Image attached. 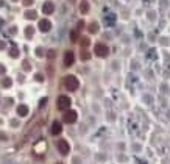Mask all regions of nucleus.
I'll return each instance as SVG.
<instances>
[{"label": "nucleus", "instance_id": "nucleus-1", "mask_svg": "<svg viewBox=\"0 0 170 164\" xmlns=\"http://www.w3.org/2000/svg\"><path fill=\"white\" fill-rule=\"evenodd\" d=\"M78 80H77V77H74V75H67L66 78H64V86H66V89H69V91H77L78 89Z\"/></svg>", "mask_w": 170, "mask_h": 164}, {"label": "nucleus", "instance_id": "nucleus-2", "mask_svg": "<svg viewBox=\"0 0 170 164\" xmlns=\"http://www.w3.org/2000/svg\"><path fill=\"white\" fill-rule=\"evenodd\" d=\"M70 103H72V102H70V98H69L67 95H59V97H58V103H56V105H58L59 109L66 111V109H69Z\"/></svg>", "mask_w": 170, "mask_h": 164}, {"label": "nucleus", "instance_id": "nucleus-3", "mask_svg": "<svg viewBox=\"0 0 170 164\" xmlns=\"http://www.w3.org/2000/svg\"><path fill=\"white\" fill-rule=\"evenodd\" d=\"M95 55L97 56H100V58H105V56H108V53H109V49L106 47L105 44H97L95 45V49H94Z\"/></svg>", "mask_w": 170, "mask_h": 164}, {"label": "nucleus", "instance_id": "nucleus-4", "mask_svg": "<svg viewBox=\"0 0 170 164\" xmlns=\"http://www.w3.org/2000/svg\"><path fill=\"white\" fill-rule=\"evenodd\" d=\"M77 117H78L77 111H74V109H67V111L64 113V122L66 124H74V122H77Z\"/></svg>", "mask_w": 170, "mask_h": 164}, {"label": "nucleus", "instance_id": "nucleus-5", "mask_svg": "<svg viewBox=\"0 0 170 164\" xmlns=\"http://www.w3.org/2000/svg\"><path fill=\"white\" fill-rule=\"evenodd\" d=\"M56 145H58V152H59L61 155H67V153L70 152V145H69V142L64 141V139H59Z\"/></svg>", "mask_w": 170, "mask_h": 164}, {"label": "nucleus", "instance_id": "nucleus-6", "mask_svg": "<svg viewBox=\"0 0 170 164\" xmlns=\"http://www.w3.org/2000/svg\"><path fill=\"white\" fill-rule=\"evenodd\" d=\"M74 61H75V55H74V52L67 50V52L64 53V66H67V67L72 66Z\"/></svg>", "mask_w": 170, "mask_h": 164}, {"label": "nucleus", "instance_id": "nucleus-7", "mask_svg": "<svg viewBox=\"0 0 170 164\" xmlns=\"http://www.w3.org/2000/svg\"><path fill=\"white\" fill-rule=\"evenodd\" d=\"M50 28H52L50 21H47V19H41V21H39V30H41L42 33L50 31Z\"/></svg>", "mask_w": 170, "mask_h": 164}, {"label": "nucleus", "instance_id": "nucleus-8", "mask_svg": "<svg viewBox=\"0 0 170 164\" xmlns=\"http://www.w3.org/2000/svg\"><path fill=\"white\" fill-rule=\"evenodd\" d=\"M53 11H55V5L52 2H46L42 5V13L44 14H53Z\"/></svg>", "mask_w": 170, "mask_h": 164}, {"label": "nucleus", "instance_id": "nucleus-9", "mask_svg": "<svg viewBox=\"0 0 170 164\" xmlns=\"http://www.w3.org/2000/svg\"><path fill=\"white\" fill-rule=\"evenodd\" d=\"M80 13L81 14H87L89 13V2L87 0H81V2H80Z\"/></svg>", "mask_w": 170, "mask_h": 164}, {"label": "nucleus", "instance_id": "nucleus-10", "mask_svg": "<svg viewBox=\"0 0 170 164\" xmlns=\"http://www.w3.org/2000/svg\"><path fill=\"white\" fill-rule=\"evenodd\" d=\"M17 114H19L20 117H25L27 114H28V106L27 105H19L17 106Z\"/></svg>", "mask_w": 170, "mask_h": 164}, {"label": "nucleus", "instance_id": "nucleus-11", "mask_svg": "<svg viewBox=\"0 0 170 164\" xmlns=\"http://www.w3.org/2000/svg\"><path fill=\"white\" fill-rule=\"evenodd\" d=\"M52 134H59L61 131H62V127H61V124L59 122H53V125H52Z\"/></svg>", "mask_w": 170, "mask_h": 164}, {"label": "nucleus", "instance_id": "nucleus-12", "mask_svg": "<svg viewBox=\"0 0 170 164\" xmlns=\"http://www.w3.org/2000/svg\"><path fill=\"white\" fill-rule=\"evenodd\" d=\"M33 34H34V28H33V27H27V28H25V36H27V38H31Z\"/></svg>", "mask_w": 170, "mask_h": 164}, {"label": "nucleus", "instance_id": "nucleus-13", "mask_svg": "<svg viewBox=\"0 0 170 164\" xmlns=\"http://www.w3.org/2000/svg\"><path fill=\"white\" fill-rule=\"evenodd\" d=\"M25 17H27V19H30V21L36 19V11H27L25 13Z\"/></svg>", "mask_w": 170, "mask_h": 164}, {"label": "nucleus", "instance_id": "nucleus-14", "mask_svg": "<svg viewBox=\"0 0 170 164\" xmlns=\"http://www.w3.org/2000/svg\"><path fill=\"white\" fill-rule=\"evenodd\" d=\"M89 31H91V33H97L98 31V24L97 22H92L91 25H89Z\"/></svg>", "mask_w": 170, "mask_h": 164}, {"label": "nucleus", "instance_id": "nucleus-15", "mask_svg": "<svg viewBox=\"0 0 170 164\" xmlns=\"http://www.w3.org/2000/svg\"><path fill=\"white\" fill-rule=\"evenodd\" d=\"M89 58H91V53H89L87 50H83V52H81V59H83V61H87Z\"/></svg>", "mask_w": 170, "mask_h": 164}, {"label": "nucleus", "instance_id": "nucleus-16", "mask_svg": "<svg viewBox=\"0 0 170 164\" xmlns=\"http://www.w3.org/2000/svg\"><path fill=\"white\" fill-rule=\"evenodd\" d=\"M11 83H13L11 78H8V77H6V78H3V81H2V85H3L5 88H10V86H11Z\"/></svg>", "mask_w": 170, "mask_h": 164}, {"label": "nucleus", "instance_id": "nucleus-17", "mask_svg": "<svg viewBox=\"0 0 170 164\" xmlns=\"http://www.w3.org/2000/svg\"><path fill=\"white\" fill-rule=\"evenodd\" d=\"M70 41H72V42H77V41H78V33H77V31H72V33H70Z\"/></svg>", "mask_w": 170, "mask_h": 164}, {"label": "nucleus", "instance_id": "nucleus-18", "mask_svg": "<svg viewBox=\"0 0 170 164\" xmlns=\"http://www.w3.org/2000/svg\"><path fill=\"white\" fill-rule=\"evenodd\" d=\"M10 55H11L13 58H17V56H19V52H17V49H16V47H13V49H11V52H10Z\"/></svg>", "mask_w": 170, "mask_h": 164}, {"label": "nucleus", "instance_id": "nucleus-19", "mask_svg": "<svg viewBox=\"0 0 170 164\" xmlns=\"http://www.w3.org/2000/svg\"><path fill=\"white\" fill-rule=\"evenodd\" d=\"M81 45L83 47H87L89 45V38H81Z\"/></svg>", "mask_w": 170, "mask_h": 164}, {"label": "nucleus", "instance_id": "nucleus-20", "mask_svg": "<svg viewBox=\"0 0 170 164\" xmlns=\"http://www.w3.org/2000/svg\"><path fill=\"white\" fill-rule=\"evenodd\" d=\"M33 2H34V0H24L22 3H24L25 6H30V5H33Z\"/></svg>", "mask_w": 170, "mask_h": 164}, {"label": "nucleus", "instance_id": "nucleus-21", "mask_svg": "<svg viewBox=\"0 0 170 164\" xmlns=\"http://www.w3.org/2000/svg\"><path fill=\"white\" fill-rule=\"evenodd\" d=\"M83 27H84V22H83V21H80V22H78V30H81Z\"/></svg>", "mask_w": 170, "mask_h": 164}, {"label": "nucleus", "instance_id": "nucleus-22", "mask_svg": "<svg viewBox=\"0 0 170 164\" xmlns=\"http://www.w3.org/2000/svg\"><path fill=\"white\" fill-rule=\"evenodd\" d=\"M49 58H55V50H50L49 52Z\"/></svg>", "mask_w": 170, "mask_h": 164}, {"label": "nucleus", "instance_id": "nucleus-23", "mask_svg": "<svg viewBox=\"0 0 170 164\" xmlns=\"http://www.w3.org/2000/svg\"><path fill=\"white\" fill-rule=\"evenodd\" d=\"M24 69H27V70L30 69V64H28V63H27V61H24Z\"/></svg>", "mask_w": 170, "mask_h": 164}, {"label": "nucleus", "instance_id": "nucleus-24", "mask_svg": "<svg viewBox=\"0 0 170 164\" xmlns=\"http://www.w3.org/2000/svg\"><path fill=\"white\" fill-rule=\"evenodd\" d=\"M36 80H38V81H42L44 78H42V75H41V74H38V75H36Z\"/></svg>", "mask_w": 170, "mask_h": 164}, {"label": "nucleus", "instance_id": "nucleus-25", "mask_svg": "<svg viewBox=\"0 0 170 164\" xmlns=\"http://www.w3.org/2000/svg\"><path fill=\"white\" fill-rule=\"evenodd\" d=\"M46 102H47V98H42V100H41V103H39V105H41V106H44V105H46Z\"/></svg>", "mask_w": 170, "mask_h": 164}, {"label": "nucleus", "instance_id": "nucleus-26", "mask_svg": "<svg viewBox=\"0 0 170 164\" xmlns=\"http://www.w3.org/2000/svg\"><path fill=\"white\" fill-rule=\"evenodd\" d=\"M0 138H2V139H6V136H5V133H2V131H0Z\"/></svg>", "mask_w": 170, "mask_h": 164}, {"label": "nucleus", "instance_id": "nucleus-27", "mask_svg": "<svg viewBox=\"0 0 170 164\" xmlns=\"http://www.w3.org/2000/svg\"><path fill=\"white\" fill-rule=\"evenodd\" d=\"M3 72H5V67H3V66H0V74H3Z\"/></svg>", "mask_w": 170, "mask_h": 164}, {"label": "nucleus", "instance_id": "nucleus-28", "mask_svg": "<svg viewBox=\"0 0 170 164\" xmlns=\"http://www.w3.org/2000/svg\"><path fill=\"white\" fill-rule=\"evenodd\" d=\"M58 164H62V162H58Z\"/></svg>", "mask_w": 170, "mask_h": 164}]
</instances>
